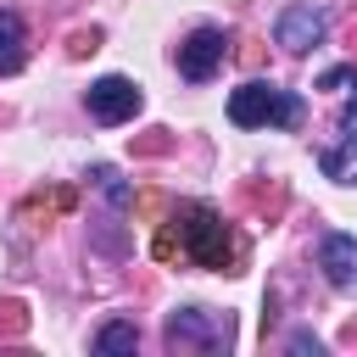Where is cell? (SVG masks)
Instances as JSON below:
<instances>
[{
    "mask_svg": "<svg viewBox=\"0 0 357 357\" xmlns=\"http://www.w3.org/2000/svg\"><path fill=\"white\" fill-rule=\"evenodd\" d=\"M178 251L195 262V268H212V273H234L240 268V240H234V229L223 223V212H212L206 201H184L178 206Z\"/></svg>",
    "mask_w": 357,
    "mask_h": 357,
    "instance_id": "6da1fadb",
    "label": "cell"
},
{
    "mask_svg": "<svg viewBox=\"0 0 357 357\" xmlns=\"http://www.w3.org/2000/svg\"><path fill=\"white\" fill-rule=\"evenodd\" d=\"M229 123L234 128H301L307 100L273 78H245L240 89H229Z\"/></svg>",
    "mask_w": 357,
    "mask_h": 357,
    "instance_id": "7a4b0ae2",
    "label": "cell"
},
{
    "mask_svg": "<svg viewBox=\"0 0 357 357\" xmlns=\"http://www.w3.org/2000/svg\"><path fill=\"white\" fill-rule=\"evenodd\" d=\"M162 340H167V351H201V357H218V351L234 346V312L173 307L167 324H162Z\"/></svg>",
    "mask_w": 357,
    "mask_h": 357,
    "instance_id": "3957f363",
    "label": "cell"
},
{
    "mask_svg": "<svg viewBox=\"0 0 357 357\" xmlns=\"http://www.w3.org/2000/svg\"><path fill=\"white\" fill-rule=\"evenodd\" d=\"M223 61H229V33H223L218 22L190 28V33H184V45L173 50V67H178V78H184V84H206V78H218V73H223Z\"/></svg>",
    "mask_w": 357,
    "mask_h": 357,
    "instance_id": "277c9868",
    "label": "cell"
},
{
    "mask_svg": "<svg viewBox=\"0 0 357 357\" xmlns=\"http://www.w3.org/2000/svg\"><path fill=\"white\" fill-rule=\"evenodd\" d=\"M84 106H89V117H95L100 128H117V123H134V117H139L145 89H139L134 78H123V73H106V78H95V84L84 89Z\"/></svg>",
    "mask_w": 357,
    "mask_h": 357,
    "instance_id": "5b68a950",
    "label": "cell"
},
{
    "mask_svg": "<svg viewBox=\"0 0 357 357\" xmlns=\"http://www.w3.org/2000/svg\"><path fill=\"white\" fill-rule=\"evenodd\" d=\"M324 33H329V11H324V6H312V0L284 6V11H279V22H273V45H279V50H290V56H307L312 45H324Z\"/></svg>",
    "mask_w": 357,
    "mask_h": 357,
    "instance_id": "8992f818",
    "label": "cell"
},
{
    "mask_svg": "<svg viewBox=\"0 0 357 357\" xmlns=\"http://www.w3.org/2000/svg\"><path fill=\"white\" fill-rule=\"evenodd\" d=\"M318 268H324V279H329L340 296H357V234L329 229V234L318 240Z\"/></svg>",
    "mask_w": 357,
    "mask_h": 357,
    "instance_id": "52a82bcc",
    "label": "cell"
},
{
    "mask_svg": "<svg viewBox=\"0 0 357 357\" xmlns=\"http://www.w3.org/2000/svg\"><path fill=\"white\" fill-rule=\"evenodd\" d=\"M318 173L335 184H357V134H340L335 145H318Z\"/></svg>",
    "mask_w": 357,
    "mask_h": 357,
    "instance_id": "ba28073f",
    "label": "cell"
},
{
    "mask_svg": "<svg viewBox=\"0 0 357 357\" xmlns=\"http://www.w3.org/2000/svg\"><path fill=\"white\" fill-rule=\"evenodd\" d=\"M28 61V28L17 11H0V78H17Z\"/></svg>",
    "mask_w": 357,
    "mask_h": 357,
    "instance_id": "9c48e42d",
    "label": "cell"
},
{
    "mask_svg": "<svg viewBox=\"0 0 357 357\" xmlns=\"http://www.w3.org/2000/svg\"><path fill=\"white\" fill-rule=\"evenodd\" d=\"M89 346H95L100 357H112V351H134V346H139V329H134L128 318H112V324H100V329H95V340H89Z\"/></svg>",
    "mask_w": 357,
    "mask_h": 357,
    "instance_id": "30bf717a",
    "label": "cell"
},
{
    "mask_svg": "<svg viewBox=\"0 0 357 357\" xmlns=\"http://www.w3.org/2000/svg\"><path fill=\"white\" fill-rule=\"evenodd\" d=\"M95 184L106 190V201H112V206H128V184L117 178V167H95Z\"/></svg>",
    "mask_w": 357,
    "mask_h": 357,
    "instance_id": "8fae6325",
    "label": "cell"
},
{
    "mask_svg": "<svg viewBox=\"0 0 357 357\" xmlns=\"http://www.w3.org/2000/svg\"><path fill=\"white\" fill-rule=\"evenodd\" d=\"M318 89H335V95H351V89H357V67H329V73H318Z\"/></svg>",
    "mask_w": 357,
    "mask_h": 357,
    "instance_id": "7c38bea8",
    "label": "cell"
},
{
    "mask_svg": "<svg viewBox=\"0 0 357 357\" xmlns=\"http://www.w3.org/2000/svg\"><path fill=\"white\" fill-rule=\"evenodd\" d=\"M284 351H290V357H324V340H318V335H307V329H290Z\"/></svg>",
    "mask_w": 357,
    "mask_h": 357,
    "instance_id": "4fadbf2b",
    "label": "cell"
},
{
    "mask_svg": "<svg viewBox=\"0 0 357 357\" xmlns=\"http://www.w3.org/2000/svg\"><path fill=\"white\" fill-rule=\"evenodd\" d=\"M335 134H357V89L346 95V106H340V117H335Z\"/></svg>",
    "mask_w": 357,
    "mask_h": 357,
    "instance_id": "5bb4252c",
    "label": "cell"
}]
</instances>
